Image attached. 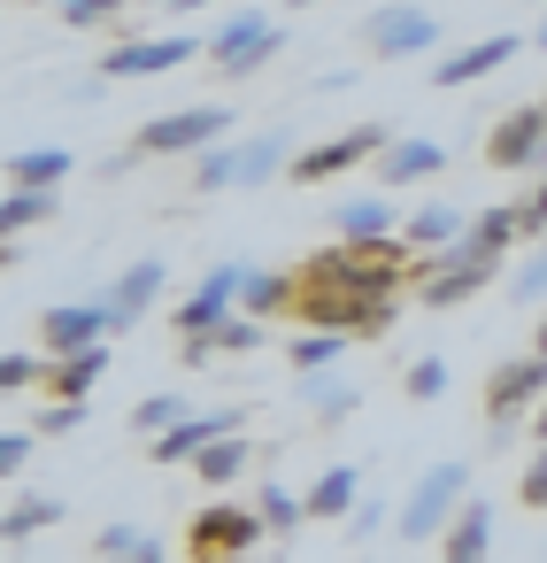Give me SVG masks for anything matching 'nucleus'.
<instances>
[{
    "instance_id": "f257e3e1",
    "label": "nucleus",
    "mask_w": 547,
    "mask_h": 563,
    "mask_svg": "<svg viewBox=\"0 0 547 563\" xmlns=\"http://www.w3.org/2000/svg\"><path fill=\"white\" fill-rule=\"evenodd\" d=\"M401 271H409V247L401 240H332L309 263L316 286H347V294H370V301H393Z\"/></svg>"
},
{
    "instance_id": "f03ea898",
    "label": "nucleus",
    "mask_w": 547,
    "mask_h": 563,
    "mask_svg": "<svg viewBox=\"0 0 547 563\" xmlns=\"http://www.w3.org/2000/svg\"><path fill=\"white\" fill-rule=\"evenodd\" d=\"M462 501H470V463H432L409 486V501L393 509V532L401 540H447V525L462 517Z\"/></svg>"
},
{
    "instance_id": "7ed1b4c3",
    "label": "nucleus",
    "mask_w": 547,
    "mask_h": 563,
    "mask_svg": "<svg viewBox=\"0 0 547 563\" xmlns=\"http://www.w3.org/2000/svg\"><path fill=\"white\" fill-rule=\"evenodd\" d=\"M293 163V140L286 132H255V140H232V147H209L193 163V186L201 194H232V186H263L270 170Z\"/></svg>"
},
{
    "instance_id": "20e7f679",
    "label": "nucleus",
    "mask_w": 547,
    "mask_h": 563,
    "mask_svg": "<svg viewBox=\"0 0 547 563\" xmlns=\"http://www.w3.org/2000/svg\"><path fill=\"white\" fill-rule=\"evenodd\" d=\"M224 132H232V109H216V101H193V109H170V117H155V124H139V155H209V147H224Z\"/></svg>"
},
{
    "instance_id": "39448f33",
    "label": "nucleus",
    "mask_w": 547,
    "mask_h": 563,
    "mask_svg": "<svg viewBox=\"0 0 547 563\" xmlns=\"http://www.w3.org/2000/svg\"><path fill=\"white\" fill-rule=\"evenodd\" d=\"M362 47L378 63H409V55H432L439 47V16L416 9V0H393V9H370L362 16Z\"/></svg>"
},
{
    "instance_id": "423d86ee",
    "label": "nucleus",
    "mask_w": 547,
    "mask_h": 563,
    "mask_svg": "<svg viewBox=\"0 0 547 563\" xmlns=\"http://www.w3.org/2000/svg\"><path fill=\"white\" fill-rule=\"evenodd\" d=\"M301 317H309V332L355 340V332H386V324H393V301H370V294H347V286H316V278H309Z\"/></svg>"
},
{
    "instance_id": "0eeeda50",
    "label": "nucleus",
    "mask_w": 547,
    "mask_h": 563,
    "mask_svg": "<svg viewBox=\"0 0 547 563\" xmlns=\"http://www.w3.org/2000/svg\"><path fill=\"white\" fill-rule=\"evenodd\" d=\"M278 47H286V32H278L263 9H247V16H232V24L209 40V63H216L224 78H255V70H263Z\"/></svg>"
},
{
    "instance_id": "6e6552de",
    "label": "nucleus",
    "mask_w": 547,
    "mask_h": 563,
    "mask_svg": "<svg viewBox=\"0 0 547 563\" xmlns=\"http://www.w3.org/2000/svg\"><path fill=\"white\" fill-rule=\"evenodd\" d=\"M393 140H386V124H355V132H339V140H324V147H301L293 155V186H324V178H339V170H355V163H370V155H386Z\"/></svg>"
},
{
    "instance_id": "1a4fd4ad",
    "label": "nucleus",
    "mask_w": 547,
    "mask_h": 563,
    "mask_svg": "<svg viewBox=\"0 0 547 563\" xmlns=\"http://www.w3.org/2000/svg\"><path fill=\"white\" fill-rule=\"evenodd\" d=\"M485 163H493V170H539V163H547V101L509 109V117L485 132Z\"/></svg>"
},
{
    "instance_id": "9d476101",
    "label": "nucleus",
    "mask_w": 547,
    "mask_h": 563,
    "mask_svg": "<svg viewBox=\"0 0 547 563\" xmlns=\"http://www.w3.org/2000/svg\"><path fill=\"white\" fill-rule=\"evenodd\" d=\"M547 401V355L532 347L524 363H501L493 378H485V417H493V432H509V417H524V409H539Z\"/></svg>"
},
{
    "instance_id": "9b49d317",
    "label": "nucleus",
    "mask_w": 547,
    "mask_h": 563,
    "mask_svg": "<svg viewBox=\"0 0 547 563\" xmlns=\"http://www.w3.org/2000/svg\"><path fill=\"white\" fill-rule=\"evenodd\" d=\"M263 532H270V525H263V509H232V501H209V509L193 517V532H186V540H193V563H201V555H247V548H255Z\"/></svg>"
},
{
    "instance_id": "f8f14e48",
    "label": "nucleus",
    "mask_w": 547,
    "mask_h": 563,
    "mask_svg": "<svg viewBox=\"0 0 547 563\" xmlns=\"http://www.w3.org/2000/svg\"><path fill=\"white\" fill-rule=\"evenodd\" d=\"M232 432H247V409H193L186 424H170L163 440H155V463H201L216 440H232Z\"/></svg>"
},
{
    "instance_id": "ddd939ff",
    "label": "nucleus",
    "mask_w": 547,
    "mask_h": 563,
    "mask_svg": "<svg viewBox=\"0 0 547 563\" xmlns=\"http://www.w3.org/2000/svg\"><path fill=\"white\" fill-rule=\"evenodd\" d=\"M201 55V40L170 32V40H132V47H109L101 55V78H163V70H186Z\"/></svg>"
},
{
    "instance_id": "4468645a",
    "label": "nucleus",
    "mask_w": 547,
    "mask_h": 563,
    "mask_svg": "<svg viewBox=\"0 0 547 563\" xmlns=\"http://www.w3.org/2000/svg\"><path fill=\"white\" fill-rule=\"evenodd\" d=\"M516 47H532V40H516V32H493V40H478V47H455V55H439V63H432V86H439V93H455V86H478V78L509 70V63H516Z\"/></svg>"
},
{
    "instance_id": "2eb2a0df",
    "label": "nucleus",
    "mask_w": 547,
    "mask_h": 563,
    "mask_svg": "<svg viewBox=\"0 0 547 563\" xmlns=\"http://www.w3.org/2000/svg\"><path fill=\"white\" fill-rule=\"evenodd\" d=\"M109 332H116V309H109V301H63V309H47V317H40V340H47L55 355L101 347Z\"/></svg>"
},
{
    "instance_id": "dca6fc26",
    "label": "nucleus",
    "mask_w": 547,
    "mask_h": 563,
    "mask_svg": "<svg viewBox=\"0 0 547 563\" xmlns=\"http://www.w3.org/2000/svg\"><path fill=\"white\" fill-rule=\"evenodd\" d=\"M239 294H247V271H239V263H216V271L201 278V294H193V301L178 309V332H186V340L216 332V324H224V317L239 309Z\"/></svg>"
},
{
    "instance_id": "f3484780",
    "label": "nucleus",
    "mask_w": 547,
    "mask_h": 563,
    "mask_svg": "<svg viewBox=\"0 0 547 563\" xmlns=\"http://www.w3.org/2000/svg\"><path fill=\"white\" fill-rule=\"evenodd\" d=\"M493 271H501V263H485V255H462V247H455V255H439V263H432V278H424V294H416V301H424V309H455V301L485 294V286H493Z\"/></svg>"
},
{
    "instance_id": "a211bd4d",
    "label": "nucleus",
    "mask_w": 547,
    "mask_h": 563,
    "mask_svg": "<svg viewBox=\"0 0 547 563\" xmlns=\"http://www.w3.org/2000/svg\"><path fill=\"white\" fill-rule=\"evenodd\" d=\"M493 555V501H462V517L447 525V540H439V563H485Z\"/></svg>"
},
{
    "instance_id": "6ab92c4d",
    "label": "nucleus",
    "mask_w": 547,
    "mask_h": 563,
    "mask_svg": "<svg viewBox=\"0 0 547 563\" xmlns=\"http://www.w3.org/2000/svg\"><path fill=\"white\" fill-rule=\"evenodd\" d=\"M447 170V147L439 140H393L386 155H378V178L386 186H424V178H439Z\"/></svg>"
},
{
    "instance_id": "aec40b11",
    "label": "nucleus",
    "mask_w": 547,
    "mask_h": 563,
    "mask_svg": "<svg viewBox=\"0 0 547 563\" xmlns=\"http://www.w3.org/2000/svg\"><path fill=\"white\" fill-rule=\"evenodd\" d=\"M355 509H362V471H355V463H332V471L309 486V517H316V525H347Z\"/></svg>"
},
{
    "instance_id": "412c9836",
    "label": "nucleus",
    "mask_w": 547,
    "mask_h": 563,
    "mask_svg": "<svg viewBox=\"0 0 547 563\" xmlns=\"http://www.w3.org/2000/svg\"><path fill=\"white\" fill-rule=\"evenodd\" d=\"M163 278H170V271H163V263L147 255V263H132V271H124V278L109 286V309H116V332H124V324H139V317L155 309V294H163Z\"/></svg>"
},
{
    "instance_id": "4be33fe9",
    "label": "nucleus",
    "mask_w": 547,
    "mask_h": 563,
    "mask_svg": "<svg viewBox=\"0 0 547 563\" xmlns=\"http://www.w3.org/2000/svg\"><path fill=\"white\" fill-rule=\"evenodd\" d=\"M109 363H116V355H109V340H101V347H78V355H55V371H47L55 401H86V394L109 378Z\"/></svg>"
},
{
    "instance_id": "5701e85b",
    "label": "nucleus",
    "mask_w": 547,
    "mask_h": 563,
    "mask_svg": "<svg viewBox=\"0 0 547 563\" xmlns=\"http://www.w3.org/2000/svg\"><path fill=\"white\" fill-rule=\"evenodd\" d=\"M70 178V155L63 147H16L9 155V194H55Z\"/></svg>"
},
{
    "instance_id": "b1692460",
    "label": "nucleus",
    "mask_w": 547,
    "mask_h": 563,
    "mask_svg": "<svg viewBox=\"0 0 547 563\" xmlns=\"http://www.w3.org/2000/svg\"><path fill=\"white\" fill-rule=\"evenodd\" d=\"M462 232H470V217H455L447 201H424V209L409 217V247H416V255H455Z\"/></svg>"
},
{
    "instance_id": "393cba45",
    "label": "nucleus",
    "mask_w": 547,
    "mask_h": 563,
    "mask_svg": "<svg viewBox=\"0 0 547 563\" xmlns=\"http://www.w3.org/2000/svg\"><path fill=\"white\" fill-rule=\"evenodd\" d=\"M278 309H301V278H286V271H247V294H239V317H255V324H270Z\"/></svg>"
},
{
    "instance_id": "a878e982",
    "label": "nucleus",
    "mask_w": 547,
    "mask_h": 563,
    "mask_svg": "<svg viewBox=\"0 0 547 563\" xmlns=\"http://www.w3.org/2000/svg\"><path fill=\"white\" fill-rule=\"evenodd\" d=\"M516 240H524L516 209H478V217H470V232H462V255H485V263H501V247H516Z\"/></svg>"
},
{
    "instance_id": "bb28decb",
    "label": "nucleus",
    "mask_w": 547,
    "mask_h": 563,
    "mask_svg": "<svg viewBox=\"0 0 547 563\" xmlns=\"http://www.w3.org/2000/svg\"><path fill=\"white\" fill-rule=\"evenodd\" d=\"M263 332H270V324H255V317H224L216 332L186 340V363H209V355H247V347H263Z\"/></svg>"
},
{
    "instance_id": "cd10ccee",
    "label": "nucleus",
    "mask_w": 547,
    "mask_h": 563,
    "mask_svg": "<svg viewBox=\"0 0 547 563\" xmlns=\"http://www.w3.org/2000/svg\"><path fill=\"white\" fill-rule=\"evenodd\" d=\"M332 224H339L347 240H393V201H378V194L339 201V209H332Z\"/></svg>"
},
{
    "instance_id": "c85d7f7f",
    "label": "nucleus",
    "mask_w": 547,
    "mask_h": 563,
    "mask_svg": "<svg viewBox=\"0 0 547 563\" xmlns=\"http://www.w3.org/2000/svg\"><path fill=\"white\" fill-rule=\"evenodd\" d=\"M255 509H263V525H270V532H301V525H309V494H293L286 478H263Z\"/></svg>"
},
{
    "instance_id": "c756f323",
    "label": "nucleus",
    "mask_w": 547,
    "mask_h": 563,
    "mask_svg": "<svg viewBox=\"0 0 547 563\" xmlns=\"http://www.w3.org/2000/svg\"><path fill=\"white\" fill-rule=\"evenodd\" d=\"M247 455H255V448H247V432H232V440H216V448L193 463V478H201V486H232V478L247 471Z\"/></svg>"
},
{
    "instance_id": "7c9ffc66",
    "label": "nucleus",
    "mask_w": 547,
    "mask_h": 563,
    "mask_svg": "<svg viewBox=\"0 0 547 563\" xmlns=\"http://www.w3.org/2000/svg\"><path fill=\"white\" fill-rule=\"evenodd\" d=\"M339 355H347V340H339V332H301V340H293V371H301V378L339 371Z\"/></svg>"
},
{
    "instance_id": "2f4dec72",
    "label": "nucleus",
    "mask_w": 547,
    "mask_h": 563,
    "mask_svg": "<svg viewBox=\"0 0 547 563\" xmlns=\"http://www.w3.org/2000/svg\"><path fill=\"white\" fill-rule=\"evenodd\" d=\"M109 563H163V548L139 532V525H101V540H93Z\"/></svg>"
},
{
    "instance_id": "473e14b6",
    "label": "nucleus",
    "mask_w": 547,
    "mask_h": 563,
    "mask_svg": "<svg viewBox=\"0 0 547 563\" xmlns=\"http://www.w3.org/2000/svg\"><path fill=\"white\" fill-rule=\"evenodd\" d=\"M186 417H193V409H186L178 394H147V401L132 409V432H139V440H163V432H170V424H186Z\"/></svg>"
},
{
    "instance_id": "72a5a7b5",
    "label": "nucleus",
    "mask_w": 547,
    "mask_h": 563,
    "mask_svg": "<svg viewBox=\"0 0 547 563\" xmlns=\"http://www.w3.org/2000/svg\"><path fill=\"white\" fill-rule=\"evenodd\" d=\"M63 517V501H47V494H24L16 509H9V525H0V532H9V540H32V532H47Z\"/></svg>"
},
{
    "instance_id": "f704fd0d",
    "label": "nucleus",
    "mask_w": 547,
    "mask_h": 563,
    "mask_svg": "<svg viewBox=\"0 0 547 563\" xmlns=\"http://www.w3.org/2000/svg\"><path fill=\"white\" fill-rule=\"evenodd\" d=\"M301 394H309L324 417H347V409L362 401V394H355V378H339V371H324V378H301Z\"/></svg>"
},
{
    "instance_id": "c9c22d12",
    "label": "nucleus",
    "mask_w": 547,
    "mask_h": 563,
    "mask_svg": "<svg viewBox=\"0 0 547 563\" xmlns=\"http://www.w3.org/2000/svg\"><path fill=\"white\" fill-rule=\"evenodd\" d=\"M47 217H55V194H9L0 201V232H32Z\"/></svg>"
},
{
    "instance_id": "e433bc0d",
    "label": "nucleus",
    "mask_w": 547,
    "mask_h": 563,
    "mask_svg": "<svg viewBox=\"0 0 547 563\" xmlns=\"http://www.w3.org/2000/svg\"><path fill=\"white\" fill-rule=\"evenodd\" d=\"M401 394H409V401H439V394H447V363H439V355H416V363L401 371Z\"/></svg>"
},
{
    "instance_id": "4c0bfd02",
    "label": "nucleus",
    "mask_w": 547,
    "mask_h": 563,
    "mask_svg": "<svg viewBox=\"0 0 547 563\" xmlns=\"http://www.w3.org/2000/svg\"><path fill=\"white\" fill-rule=\"evenodd\" d=\"M509 294H516V301H539V294H547V240H539V247H532V255L516 263V278H509Z\"/></svg>"
},
{
    "instance_id": "58836bf2",
    "label": "nucleus",
    "mask_w": 547,
    "mask_h": 563,
    "mask_svg": "<svg viewBox=\"0 0 547 563\" xmlns=\"http://www.w3.org/2000/svg\"><path fill=\"white\" fill-rule=\"evenodd\" d=\"M132 0H63V24H78V32H93V24H109V16H124Z\"/></svg>"
},
{
    "instance_id": "ea45409f",
    "label": "nucleus",
    "mask_w": 547,
    "mask_h": 563,
    "mask_svg": "<svg viewBox=\"0 0 547 563\" xmlns=\"http://www.w3.org/2000/svg\"><path fill=\"white\" fill-rule=\"evenodd\" d=\"M55 363H40V355H9V363H0V386H9V394H24V386H40Z\"/></svg>"
},
{
    "instance_id": "a19ab883",
    "label": "nucleus",
    "mask_w": 547,
    "mask_h": 563,
    "mask_svg": "<svg viewBox=\"0 0 547 563\" xmlns=\"http://www.w3.org/2000/svg\"><path fill=\"white\" fill-rule=\"evenodd\" d=\"M516 224H524V240H547V178L516 201Z\"/></svg>"
},
{
    "instance_id": "79ce46f5",
    "label": "nucleus",
    "mask_w": 547,
    "mask_h": 563,
    "mask_svg": "<svg viewBox=\"0 0 547 563\" xmlns=\"http://www.w3.org/2000/svg\"><path fill=\"white\" fill-rule=\"evenodd\" d=\"M516 501H524V509H547V448L524 463V486H516Z\"/></svg>"
},
{
    "instance_id": "37998d69",
    "label": "nucleus",
    "mask_w": 547,
    "mask_h": 563,
    "mask_svg": "<svg viewBox=\"0 0 547 563\" xmlns=\"http://www.w3.org/2000/svg\"><path fill=\"white\" fill-rule=\"evenodd\" d=\"M40 424H47V432H78V424H86V401H55Z\"/></svg>"
},
{
    "instance_id": "c03bdc74",
    "label": "nucleus",
    "mask_w": 547,
    "mask_h": 563,
    "mask_svg": "<svg viewBox=\"0 0 547 563\" xmlns=\"http://www.w3.org/2000/svg\"><path fill=\"white\" fill-rule=\"evenodd\" d=\"M32 463V432H9V440H0V471H24Z\"/></svg>"
},
{
    "instance_id": "a18cd8bd",
    "label": "nucleus",
    "mask_w": 547,
    "mask_h": 563,
    "mask_svg": "<svg viewBox=\"0 0 547 563\" xmlns=\"http://www.w3.org/2000/svg\"><path fill=\"white\" fill-rule=\"evenodd\" d=\"M378 525H386V509H378V501H362V509H355V517H347V532H355V540H370V532H378Z\"/></svg>"
},
{
    "instance_id": "49530a36",
    "label": "nucleus",
    "mask_w": 547,
    "mask_h": 563,
    "mask_svg": "<svg viewBox=\"0 0 547 563\" xmlns=\"http://www.w3.org/2000/svg\"><path fill=\"white\" fill-rule=\"evenodd\" d=\"M532 432H539V440H547V401H539V417H532Z\"/></svg>"
},
{
    "instance_id": "de8ad7c7",
    "label": "nucleus",
    "mask_w": 547,
    "mask_h": 563,
    "mask_svg": "<svg viewBox=\"0 0 547 563\" xmlns=\"http://www.w3.org/2000/svg\"><path fill=\"white\" fill-rule=\"evenodd\" d=\"M532 47H539V55H547V16H539V32H532Z\"/></svg>"
},
{
    "instance_id": "09e8293b",
    "label": "nucleus",
    "mask_w": 547,
    "mask_h": 563,
    "mask_svg": "<svg viewBox=\"0 0 547 563\" xmlns=\"http://www.w3.org/2000/svg\"><path fill=\"white\" fill-rule=\"evenodd\" d=\"M178 9H186V16H193V9H209V0H178Z\"/></svg>"
},
{
    "instance_id": "8fccbe9b",
    "label": "nucleus",
    "mask_w": 547,
    "mask_h": 563,
    "mask_svg": "<svg viewBox=\"0 0 547 563\" xmlns=\"http://www.w3.org/2000/svg\"><path fill=\"white\" fill-rule=\"evenodd\" d=\"M201 563H239V555H201Z\"/></svg>"
},
{
    "instance_id": "3c124183",
    "label": "nucleus",
    "mask_w": 547,
    "mask_h": 563,
    "mask_svg": "<svg viewBox=\"0 0 547 563\" xmlns=\"http://www.w3.org/2000/svg\"><path fill=\"white\" fill-rule=\"evenodd\" d=\"M539 355H547V317H539Z\"/></svg>"
},
{
    "instance_id": "603ef678",
    "label": "nucleus",
    "mask_w": 547,
    "mask_h": 563,
    "mask_svg": "<svg viewBox=\"0 0 547 563\" xmlns=\"http://www.w3.org/2000/svg\"><path fill=\"white\" fill-rule=\"evenodd\" d=\"M286 9H316V0H286Z\"/></svg>"
},
{
    "instance_id": "864d4df0",
    "label": "nucleus",
    "mask_w": 547,
    "mask_h": 563,
    "mask_svg": "<svg viewBox=\"0 0 547 563\" xmlns=\"http://www.w3.org/2000/svg\"><path fill=\"white\" fill-rule=\"evenodd\" d=\"M532 9H539V16H547V0H532Z\"/></svg>"
}]
</instances>
